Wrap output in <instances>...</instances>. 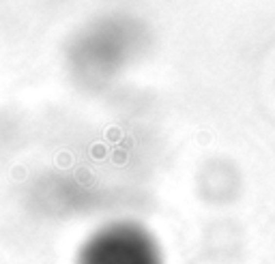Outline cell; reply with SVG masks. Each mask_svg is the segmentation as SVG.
Masks as SVG:
<instances>
[{
	"instance_id": "cell-1",
	"label": "cell",
	"mask_w": 275,
	"mask_h": 264,
	"mask_svg": "<svg viewBox=\"0 0 275 264\" xmlns=\"http://www.w3.org/2000/svg\"><path fill=\"white\" fill-rule=\"evenodd\" d=\"M77 264H164L153 236L142 228L116 224L84 243Z\"/></svg>"
}]
</instances>
